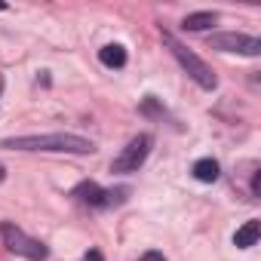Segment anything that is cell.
<instances>
[{
  "instance_id": "9",
  "label": "cell",
  "mask_w": 261,
  "mask_h": 261,
  "mask_svg": "<svg viewBox=\"0 0 261 261\" xmlns=\"http://www.w3.org/2000/svg\"><path fill=\"white\" fill-rule=\"evenodd\" d=\"M215 22H218V13H191V16H185L181 28H185V31H206V28H212Z\"/></svg>"
},
{
  "instance_id": "6",
  "label": "cell",
  "mask_w": 261,
  "mask_h": 261,
  "mask_svg": "<svg viewBox=\"0 0 261 261\" xmlns=\"http://www.w3.org/2000/svg\"><path fill=\"white\" fill-rule=\"evenodd\" d=\"M74 197H77L80 203H86V206H95V209L105 206V191H101L95 181H80V185L74 188Z\"/></svg>"
},
{
  "instance_id": "2",
  "label": "cell",
  "mask_w": 261,
  "mask_h": 261,
  "mask_svg": "<svg viewBox=\"0 0 261 261\" xmlns=\"http://www.w3.org/2000/svg\"><path fill=\"white\" fill-rule=\"evenodd\" d=\"M163 43L172 49V56L178 59V65L185 68V74H188V77H191V80H194L200 89L212 92V89L218 86V77H215V71H212V68H209V65H206L200 56H194V53H191L185 43H178L172 34H163Z\"/></svg>"
},
{
  "instance_id": "1",
  "label": "cell",
  "mask_w": 261,
  "mask_h": 261,
  "mask_svg": "<svg viewBox=\"0 0 261 261\" xmlns=\"http://www.w3.org/2000/svg\"><path fill=\"white\" fill-rule=\"evenodd\" d=\"M10 151H46V154H92L95 145L74 133H46V136H16L4 139Z\"/></svg>"
},
{
  "instance_id": "10",
  "label": "cell",
  "mask_w": 261,
  "mask_h": 261,
  "mask_svg": "<svg viewBox=\"0 0 261 261\" xmlns=\"http://www.w3.org/2000/svg\"><path fill=\"white\" fill-rule=\"evenodd\" d=\"M218 175H221V166H218L215 160L206 157V160H197V163H194V178H197V181H206V185H209V181H218Z\"/></svg>"
},
{
  "instance_id": "12",
  "label": "cell",
  "mask_w": 261,
  "mask_h": 261,
  "mask_svg": "<svg viewBox=\"0 0 261 261\" xmlns=\"http://www.w3.org/2000/svg\"><path fill=\"white\" fill-rule=\"evenodd\" d=\"M142 261H166V255H163V252H145Z\"/></svg>"
},
{
  "instance_id": "8",
  "label": "cell",
  "mask_w": 261,
  "mask_h": 261,
  "mask_svg": "<svg viewBox=\"0 0 261 261\" xmlns=\"http://www.w3.org/2000/svg\"><path fill=\"white\" fill-rule=\"evenodd\" d=\"M258 233H261V224H258V221H246V224L233 233V246H237V249H249V246L258 243Z\"/></svg>"
},
{
  "instance_id": "4",
  "label": "cell",
  "mask_w": 261,
  "mask_h": 261,
  "mask_svg": "<svg viewBox=\"0 0 261 261\" xmlns=\"http://www.w3.org/2000/svg\"><path fill=\"white\" fill-rule=\"evenodd\" d=\"M151 148H154V139H151L148 133L136 136L133 142L123 148V154L111 163V172H139V169L145 166V160H148Z\"/></svg>"
},
{
  "instance_id": "3",
  "label": "cell",
  "mask_w": 261,
  "mask_h": 261,
  "mask_svg": "<svg viewBox=\"0 0 261 261\" xmlns=\"http://www.w3.org/2000/svg\"><path fill=\"white\" fill-rule=\"evenodd\" d=\"M0 237H4V246H7L10 252L22 255V258H28V261H46V258H49V249H46L40 240L28 237V233H25L22 227H16L13 221H4V224H0Z\"/></svg>"
},
{
  "instance_id": "13",
  "label": "cell",
  "mask_w": 261,
  "mask_h": 261,
  "mask_svg": "<svg viewBox=\"0 0 261 261\" xmlns=\"http://www.w3.org/2000/svg\"><path fill=\"white\" fill-rule=\"evenodd\" d=\"M4 178H7V166H4V163H0V181H4Z\"/></svg>"
},
{
  "instance_id": "5",
  "label": "cell",
  "mask_w": 261,
  "mask_h": 261,
  "mask_svg": "<svg viewBox=\"0 0 261 261\" xmlns=\"http://www.w3.org/2000/svg\"><path fill=\"white\" fill-rule=\"evenodd\" d=\"M209 46L212 49H221V53H240V56H258L261 53V40L258 37H249V34H212L209 37Z\"/></svg>"
},
{
  "instance_id": "11",
  "label": "cell",
  "mask_w": 261,
  "mask_h": 261,
  "mask_svg": "<svg viewBox=\"0 0 261 261\" xmlns=\"http://www.w3.org/2000/svg\"><path fill=\"white\" fill-rule=\"evenodd\" d=\"M129 194H133V191H129L126 185L123 188H111V191H105V206H120V203L129 200Z\"/></svg>"
},
{
  "instance_id": "7",
  "label": "cell",
  "mask_w": 261,
  "mask_h": 261,
  "mask_svg": "<svg viewBox=\"0 0 261 261\" xmlns=\"http://www.w3.org/2000/svg\"><path fill=\"white\" fill-rule=\"evenodd\" d=\"M98 62H101L105 68H123V65H126V49H123L120 43H108V46L98 49Z\"/></svg>"
},
{
  "instance_id": "14",
  "label": "cell",
  "mask_w": 261,
  "mask_h": 261,
  "mask_svg": "<svg viewBox=\"0 0 261 261\" xmlns=\"http://www.w3.org/2000/svg\"><path fill=\"white\" fill-rule=\"evenodd\" d=\"M0 86H4V83H0Z\"/></svg>"
}]
</instances>
